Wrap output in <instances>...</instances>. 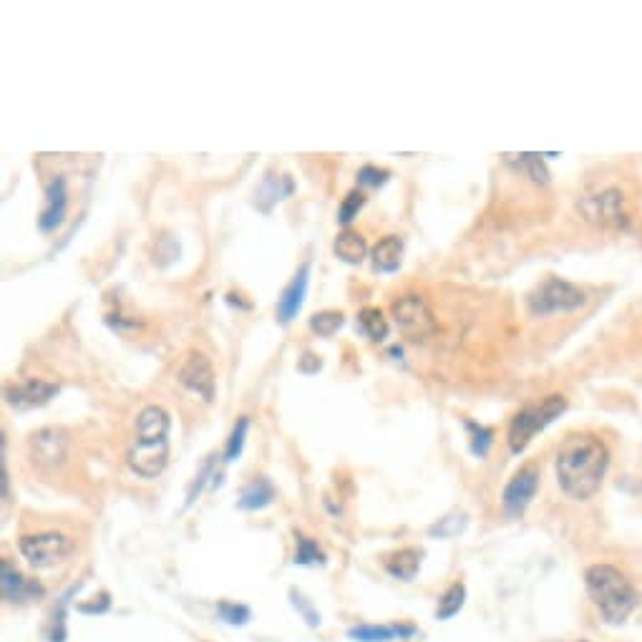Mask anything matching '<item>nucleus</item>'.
<instances>
[{"label": "nucleus", "mask_w": 642, "mask_h": 642, "mask_svg": "<svg viewBox=\"0 0 642 642\" xmlns=\"http://www.w3.org/2000/svg\"><path fill=\"white\" fill-rule=\"evenodd\" d=\"M610 451L605 441L592 434L569 436L557 454V481L569 499L585 502L600 491Z\"/></svg>", "instance_id": "f257e3e1"}, {"label": "nucleus", "mask_w": 642, "mask_h": 642, "mask_svg": "<svg viewBox=\"0 0 642 642\" xmlns=\"http://www.w3.org/2000/svg\"><path fill=\"white\" fill-rule=\"evenodd\" d=\"M587 592L607 622H622L632 615L640 602L635 585L612 564H592L585 575Z\"/></svg>", "instance_id": "f03ea898"}, {"label": "nucleus", "mask_w": 642, "mask_h": 642, "mask_svg": "<svg viewBox=\"0 0 642 642\" xmlns=\"http://www.w3.org/2000/svg\"><path fill=\"white\" fill-rule=\"evenodd\" d=\"M564 408H567V398L564 396H547L542 401L524 406L514 416L512 426H509V449H512V454H522L539 431H544L559 413H564Z\"/></svg>", "instance_id": "7ed1b4c3"}, {"label": "nucleus", "mask_w": 642, "mask_h": 642, "mask_svg": "<svg viewBox=\"0 0 642 642\" xmlns=\"http://www.w3.org/2000/svg\"><path fill=\"white\" fill-rule=\"evenodd\" d=\"M580 212L585 220L602 230H627L630 227V207L625 194L617 187H607L602 192L587 194L580 199Z\"/></svg>", "instance_id": "20e7f679"}, {"label": "nucleus", "mask_w": 642, "mask_h": 642, "mask_svg": "<svg viewBox=\"0 0 642 642\" xmlns=\"http://www.w3.org/2000/svg\"><path fill=\"white\" fill-rule=\"evenodd\" d=\"M587 303L585 290L559 277H549L542 282L532 295H529V310L532 315H552V313H569Z\"/></svg>", "instance_id": "39448f33"}, {"label": "nucleus", "mask_w": 642, "mask_h": 642, "mask_svg": "<svg viewBox=\"0 0 642 642\" xmlns=\"http://www.w3.org/2000/svg\"><path fill=\"white\" fill-rule=\"evenodd\" d=\"M18 549L28 559V564H33L36 569H46L61 564L68 554L74 552V539L61 532L23 534L18 539Z\"/></svg>", "instance_id": "423d86ee"}, {"label": "nucleus", "mask_w": 642, "mask_h": 642, "mask_svg": "<svg viewBox=\"0 0 642 642\" xmlns=\"http://www.w3.org/2000/svg\"><path fill=\"white\" fill-rule=\"evenodd\" d=\"M169 461V436H136L129 449V466L141 479H157Z\"/></svg>", "instance_id": "0eeeda50"}, {"label": "nucleus", "mask_w": 642, "mask_h": 642, "mask_svg": "<svg viewBox=\"0 0 642 642\" xmlns=\"http://www.w3.org/2000/svg\"><path fill=\"white\" fill-rule=\"evenodd\" d=\"M393 318H396L398 330L411 340H426L436 333L434 313L428 310L426 300L418 295H406V298L393 303Z\"/></svg>", "instance_id": "6e6552de"}, {"label": "nucleus", "mask_w": 642, "mask_h": 642, "mask_svg": "<svg viewBox=\"0 0 642 642\" xmlns=\"http://www.w3.org/2000/svg\"><path fill=\"white\" fill-rule=\"evenodd\" d=\"M539 489V469L537 466H524L522 471L514 474V479L509 481L507 489H504L502 504L504 512L509 517H522L527 512V507L532 504L534 494Z\"/></svg>", "instance_id": "1a4fd4ad"}, {"label": "nucleus", "mask_w": 642, "mask_h": 642, "mask_svg": "<svg viewBox=\"0 0 642 642\" xmlns=\"http://www.w3.org/2000/svg\"><path fill=\"white\" fill-rule=\"evenodd\" d=\"M179 383L184 388H189L192 393H197L202 401H212L214 398V371L212 363L204 358L202 353H192L184 361V366L179 368Z\"/></svg>", "instance_id": "9d476101"}, {"label": "nucleus", "mask_w": 642, "mask_h": 642, "mask_svg": "<svg viewBox=\"0 0 642 642\" xmlns=\"http://www.w3.org/2000/svg\"><path fill=\"white\" fill-rule=\"evenodd\" d=\"M31 454L33 461L43 469H56L66 459V436L56 428H43L31 436Z\"/></svg>", "instance_id": "9b49d317"}, {"label": "nucleus", "mask_w": 642, "mask_h": 642, "mask_svg": "<svg viewBox=\"0 0 642 642\" xmlns=\"http://www.w3.org/2000/svg\"><path fill=\"white\" fill-rule=\"evenodd\" d=\"M68 212V189L66 179L56 177L46 189V207H43L41 217H38V227L43 232H53L56 227L63 225Z\"/></svg>", "instance_id": "f8f14e48"}, {"label": "nucleus", "mask_w": 642, "mask_h": 642, "mask_svg": "<svg viewBox=\"0 0 642 642\" xmlns=\"http://www.w3.org/2000/svg\"><path fill=\"white\" fill-rule=\"evenodd\" d=\"M308 275H310V265L305 262L303 267L298 270V275L290 280V285L282 290L280 300H277V320L282 325H288L295 315L300 313L305 303V293H308Z\"/></svg>", "instance_id": "ddd939ff"}, {"label": "nucleus", "mask_w": 642, "mask_h": 642, "mask_svg": "<svg viewBox=\"0 0 642 642\" xmlns=\"http://www.w3.org/2000/svg\"><path fill=\"white\" fill-rule=\"evenodd\" d=\"M56 393H58L56 383H46V381H36V378H31V381L21 383V386L8 388L6 396H8V403L16 408H36L51 401Z\"/></svg>", "instance_id": "4468645a"}, {"label": "nucleus", "mask_w": 642, "mask_h": 642, "mask_svg": "<svg viewBox=\"0 0 642 642\" xmlns=\"http://www.w3.org/2000/svg\"><path fill=\"white\" fill-rule=\"evenodd\" d=\"M0 587H3V597L8 602H28L33 597L43 595V587L38 582L23 577L8 559H3V580H0Z\"/></svg>", "instance_id": "2eb2a0df"}, {"label": "nucleus", "mask_w": 642, "mask_h": 642, "mask_svg": "<svg viewBox=\"0 0 642 642\" xmlns=\"http://www.w3.org/2000/svg\"><path fill=\"white\" fill-rule=\"evenodd\" d=\"M403 260V242L401 237L388 235L373 247V267L378 272H396Z\"/></svg>", "instance_id": "dca6fc26"}, {"label": "nucleus", "mask_w": 642, "mask_h": 642, "mask_svg": "<svg viewBox=\"0 0 642 642\" xmlns=\"http://www.w3.org/2000/svg\"><path fill=\"white\" fill-rule=\"evenodd\" d=\"M333 250H335V255H338L343 262H348V265H361V262L366 260L368 245H366V240L358 235V232L345 230L335 237Z\"/></svg>", "instance_id": "f3484780"}, {"label": "nucleus", "mask_w": 642, "mask_h": 642, "mask_svg": "<svg viewBox=\"0 0 642 642\" xmlns=\"http://www.w3.org/2000/svg\"><path fill=\"white\" fill-rule=\"evenodd\" d=\"M358 328H361V333L366 335V338H371L373 343H383V340L388 338V333H391V325H388L386 315L378 308H363L361 313H358Z\"/></svg>", "instance_id": "a211bd4d"}, {"label": "nucleus", "mask_w": 642, "mask_h": 642, "mask_svg": "<svg viewBox=\"0 0 642 642\" xmlns=\"http://www.w3.org/2000/svg\"><path fill=\"white\" fill-rule=\"evenodd\" d=\"M421 567V552L418 549H401L386 559V569L398 580H413Z\"/></svg>", "instance_id": "6ab92c4d"}, {"label": "nucleus", "mask_w": 642, "mask_h": 642, "mask_svg": "<svg viewBox=\"0 0 642 642\" xmlns=\"http://www.w3.org/2000/svg\"><path fill=\"white\" fill-rule=\"evenodd\" d=\"M275 499V489L267 479H255L252 484L245 486L240 496V507L242 509H262Z\"/></svg>", "instance_id": "aec40b11"}, {"label": "nucleus", "mask_w": 642, "mask_h": 642, "mask_svg": "<svg viewBox=\"0 0 642 642\" xmlns=\"http://www.w3.org/2000/svg\"><path fill=\"white\" fill-rule=\"evenodd\" d=\"M411 627H376V625H363V627H353L350 630V637L353 640L361 642H388L393 637L401 635H411Z\"/></svg>", "instance_id": "412c9836"}, {"label": "nucleus", "mask_w": 642, "mask_h": 642, "mask_svg": "<svg viewBox=\"0 0 642 642\" xmlns=\"http://www.w3.org/2000/svg\"><path fill=\"white\" fill-rule=\"evenodd\" d=\"M343 323L345 318L340 310H323V313H315L313 318H310V328L318 335H323V338H330V335L338 333V330L343 328Z\"/></svg>", "instance_id": "4be33fe9"}, {"label": "nucleus", "mask_w": 642, "mask_h": 642, "mask_svg": "<svg viewBox=\"0 0 642 642\" xmlns=\"http://www.w3.org/2000/svg\"><path fill=\"white\" fill-rule=\"evenodd\" d=\"M464 600H466V587L464 585H451L449 590L444 592V597L439 600V610H436V615H439V620H449V617H454L456 612L464 607Z\"/></svg>", "instance_id": "5701e85b"}, {"label": "nucleus", "mask_w": 642, "mask_h": 642, "mask_svg": "<svg viewBox=\"0 0 642 642\" xmlns=\"http://www.w3.org/2000/svg\"><path fill=\"white\" fill-rule=\"evenodd\" d=\"M514 164H517V169L527 172L534 182H539V184L549 182V172H547V167H544V162L539 154H519V159Z\"/></svg>", "instance_id": "b1692460"}, {"label": "nucleus", "mask_w": 642, "mask_h": 642, "mask_svg": "<svg viewBox=\"0 0 642 642\" xmlns=\"http://www.w3.org/2000/svg\"><path fill=\"white\" fill-rule=\"evenodd\" d=\"M247 428H250V418L242 416L240 421L235 423V428H232L230 434V441H227V449H225V461H235L240 459L242 454V446H245V436H247Z\"/></svg>", "instance_id": "393cba45"}, {"label": "nucleus", "mask_w": 642, "mask_h": 642, "mask_svg": "<svg viewBox=\"0 0 642 642\" xmlns=\"http://www.w3.org/2000/svg\"><path fill=\"white\" fill-rule=\"evenodd\" d=\"M466 428H469V434H471V451H474L476 456H486V451H489V446H491V428H484V426H479V423H474V421H466Z\"/></svg>", "instance_id": "a878e982"}, {"label": "nucleus", "mask_w": 642, "mask_h": 642, "mask_svg": "<svg viewBox=\"0 0 642 642\" xmlns=\"http://www.w3.org/2000/svg\"><path fill=\"white\" fill-rule=\"evenodd\" d=\"M363 204H366V197H363V192H350L348 197L343 199V204H340L338 209V220L340 225H350V222L358 217V212L363 209Z\"/></svg>", "instance_id": "bb28decb"}, {"label": "nucleus", "mask_w": 642, "mask_h": 642, "mask_svg": "<svg viewBox=\"0 0 642 642\" xmlns=\"http://www.w3.org/2000/svg\"><path fill=\"white\" fill-rule=\"evenodd\" d=\"M323 552L318 549V544L308 537H298V554H295V562L298 564H320L323 562Z\"/></svg>", "instance_id": "cd10ccee"}, {"label": "nucleus", "mask_w": 642, "mask_h": 642, "mask_svg": "<svg viewBox=\"0 0 642 642\" xmlns=\"http://www.w3.org/2000/svg\"><path fill=\"white\" fill-rule=\"evenodd\" d=\"M358 182L363 184V187H383V184L388 182V172L386 169H378V167H363L361 172H358Z\"/></svg>", "instance_id": "c85d7f7f"}, {"label": "nucleus", "mask_w": 642, "mask_h": 642, "mask_svg": "<svg viewBox=\"0 0 642 642\" xmlns=\"http://www.w3.org/2000/svg\"><path fill=\"white\" fill-rule=\"evenodd\" d=\"M220 615L222 620L232 622V625H242V622H247V617H250V610L242 605H232V602H222Z\"/></svg>", "instance_id": "c756f323"}, {"label": "nucleus", "mask_w": 642, "mask_h": 642, "mask_svg": "<svg viewBox=\"0 0 642 642\" xmlns=\"http://www.w3.org/2000/svg\"><path fill=\"white\" fill-rule=\"evenodd\" d=\"M464 527H466V517H461L459 522H456V514H454V517H446L444 522L436 524V527L431 529V534H439V537H451V534H459Z\"/></svg>", "instance_id": "7c9ffc66"}, {"label": "nucleus", "mask_w": 642, "mask_h": 642, "mask_svg": "<svg viewBox=\"0 0 642 642\" xmlns=\"http://www.w3.org/2000/svg\"><path fill=\"white\" fill-rule=\"evenodd\" d=\"M320 366H323V361H320L318 355H313V353H305L303 361H300V371H303V373L320 371Z\"/></svg>", "instance_id": "2f4dec72"}]
</instances>
